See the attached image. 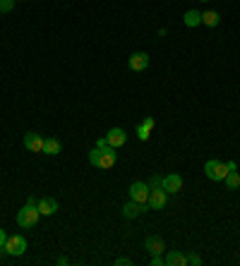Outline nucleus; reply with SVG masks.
<instances>
[{
	"mask_svg": "<svg viewBox=\"0 0 240 266\" xmlns=\"http://www.w3.org/2000/svg\"><path fill=\"white\" fill-rule=\"evenodd\" d=\"M115 158H118V154H115V149H106V151H101V149H92L89 151V163L94 165V168H101V170H106V168H113L115 165Z\"/></svg>",
	"mask_w": 240,
	"mask_h": 266,
	"instance_id": "obj_1",
	"label": "nucleus"
},
{
	"mask_svg": "<svg viewBox=\"0 0 240 266\" xmlns=\"http://www.w3.org/2000/svg\"><path fill=\"white\" fill-rule=\"evenodd\" d=\"M41 218V211H38L36 204H24L17 213V226L19 228H34Z\"/></svg>",
	"mask_w": 240,
	"mask_h": 266,
	"instance_id": "obj_2",
	"label": "nucleus"
},
{
	"mask_svg": "<svg viewBox=\"0 0 240 266\" xmlns=\"http://www.w3.org/2000/svg\"><path fill=\"white\" fill-rule=\"evenodd\" d=\"M204 173H207V178L209 180H214V183H223L226 180V175H228V168H226V163L223 161H207L204 163Z\"/></svg>",
	"mask_w": 240,
	"mask_h": 266,
	"instance_id": "obj_3",
	"label": "nucleus"
},
{
	"mask_svg": "<svg viewBox=\"0 0 240 266\" xmlns=\"http://www.w3.org/2000/svg\"><path fill=\"white\" fill-rule=\"evenodd\" d=\"M5 252L12 254V257L24 254V252H27V240H24V235H10L8 242H5Z\"/></svg>",
	"mask_w": 240,
	"mask_h": 266,
	"instance_id": "obj_4",
	"label": "nucleus"
},
{
	"mask_svg": "<svg viewBox=\"0 0 240 266\" xmlns=\"http://www.w3.org/2000/svg\"><path fill=\"white\" fill-rule=\"evenodd\" d=\"M149 185L147 183H132L130 185V199L139 204H147L149 202Z\"/></svg>",
	"mask_w": 240,
	"mask_h": 266,
	"instance_id": "obj_5",
	"label": "nucleus"
},
{
	"mask_svg": "<svg viewBox=\"0 0 240 266\" xmlns=\"http://www.w3.org/2000/svg\"><path fill=\"white\" fill-rule=\"evenodd\" d=\"M166 202H168V192L158 187V190H151V192H149L147 206H149V209H154V211H158V209H164V206H166Z\"/></svg>",
	"mask_w": 240,
	"mask_h": 266,
	"instance_id": "obj_6",
	"label": "nucleus"
},
{
	"mask_svg": "<svg viewBox=\"0 0 240 266\" xmlns=\"http://www.w3.org/2000/svg\"><path fill=\"white\" fill-rule=\"evenodd\" d=\"M161 190H166L168 194H178L183 190V178L178 173H171L164 178V183H161Z\"/></svg>",
	"mask_w": 240,
	"mask_h": 266,
	"instance_id": "obj_7",
	"label": "nucleus"
},
{
	"mask_svg": "<svg viewBox=\"0 0 240 266\" xmlns=\"http://www.w3.org/2000/svg\"><path fill=\"white\" fill-rule=\"evenodd\" d=\"M24 149L34 151V154H41L44 151V137L36 135V132H27L24 135Z\"/></svg>",
	"mask_w": 240,
	"mask_h": 266,
	"instance_id": "obj_8",
	"label": "nucleus"
},
{
	"mask_svg": "<svg viewBox=\"0 0 240 266\" xmlns=\"http://www.w3.org/2000/svg\"><path fill=\"white\" fill-rule=\"evenodd\" d=\"M106 139H108V144H111L113 149H120L123 144H125L128 135H125V129H123V127H113V129H108Z\"/></svg>",
	"mask_w": 240,
	"mask_h": 266,
	"instance_id": "obj_9",
	"label": "nucleus"
},
{
	"mask_svg": "<svg viewBox=\"0 0 240 266\" xmlns=\"http://www.w3.org/2000/svg\"><path fill=\"white\" fill-rule=\"evenodd\" d=\"M149 67V55L147 53H132L130 55V70H135V72H142V70H147Z\"/></svg>",
	"mask_w": 240,
	"mask_h": 266,
	"instance_id": "obj_10",
	"label": "nucleus"
},
{
	"mask_svg": "<svg viewBox=\"0 0 240 266\" xmlns=\"http://www.w3.org/2000/svg\"><path fill=\"white\" fill-rule=\"evenodd\" d=\"M147 209H149L147 204H139V202H132V199H130V202L123 206V216H125V218H137L139 213H144Z\"/></svg>",
	"mask_w": 240,
	"mask_h": 266,
	"instance_id": "obj_11",
	"label": "nucleus"
},
{
	"mask_svg": "<svg viewBox=\"0 0 240 266\" xmlns=\"http://www.w3.org/2000/svg\"><path fill=\"white\" fill-rule=\"evenodd\" d=\"M144 249H147L151 257H158V254L164 252V240L158 238V235H149V238L144 240Z\"/></svg>",
	"mask_w": 240,
	"mask_h": 266,
	"instance_id": "obj_12",
	"label": "nucleus"
},
{
	"mask_svg": "<svg viewBox=\"0 0 240 266\" xmlns=\"http://www.w3.org/2000/svg\"><path fill=\"white\" fill-rule=\"evenodd\" d=\"M154 118H144L142 122H137V127H135V132H137V137H139V142H147L149 139V135H151V129H154Z\"/></svg>",
	"mask_w": 240,
	"mask_h": 266,
	"instance_id": "obj_13",
	"label": "nucleus"
},
{
	"mask_svg": "<svg viewBox=\"0 0 240 266\" xmlns=\"http://www.w3.org/2000/svg\"><path fill=\"white\" fill-rule=\"evenodd\" d=\"M38 211H41V216H53V213L58 211V202L53 199V197H44V199H38Z\"/></svg>",
	"mask_w": 240,
	"mask_h": 266,
	"instance_id": "obj_14",
	"label": "nucleus"
},
{
	"mask_svg": "<svg viewBox=\"0 0 240 266\" xmlns=\"http://www.w3.org/2000/svg\"><path fill=\"white\" fill-rule=\"evenodd\" d=\"M60 149H63V144H60L56 137H46V139H44V154L56 156V154H60Z\"/></svg>",
	"mask_w": 240,
	"mask_h": 266,
	"instance_id": "obj_15",
	"label": "nucleus"
},
{
	"mask_svg": "<svg viewBox=\"0 0 240 266\" xmlns=\"http://www.w3.org/2000/svg\"><path fill=\"white\" fill-rule=\"evenodd\" d=\"M183 22H185V27H199V24H202V12L187 10V12L183 15Z\"/></svg>",
	"mask_w": 240,
	"mask_h": 266,
	"instance_id": "obj_16",
	"label": "nucleus"
},
{
	"mask_svg": "<svg viewBox=\"0 0 240 266\" xmlns=\"http://www.w3.org/2000/svg\"><path fill=\"white\" fill-rule=\"evenodd\" d=\"M166 266H187V259L180 254V252H168L166 259H164Z\"/></svg>",
	"mask_w": 240,
	"mask_h": 266,
	"instance_id": "obj_17",
	"label": "nucleus"
},
{
	"mask_svg": "<svg viewBox=\"0 0 240 266\" xmlns=\"http://www.w3.org/2000/svg\"><path fill=\"white\" fill-rule=\"evenodd\" d=\"M223 183H226V187H228L231 192L240 190V173H238V170H231V173L226 175V180H223Z\"/></svg>",
	"mask_w": 240,
	"mask_h": 266,
	"instance_id": "obj_18",
	"label": "nucleus"
},
{
	"mask_svg": "<svg viewBox=\"0 0 240 266\" xmlns=\"http://www.w3.org/2000/svg\"><path fill=\"white\" fill-rule=\"evenodd\" d=\"M219 22H221L219 12H214V10H209V12H202V24H207V27H219Z\"/></svg>",
	"mask_w": 240,
	"mask_h": 266,
	"instance_id": "obj_19",
	"label": "nucleus"
},
{
	"mask_svg": "<svg viewBox=\"0 0 240 266\" xmlns=\"http://www.w3.org/2000/svg\"><path fill=\"white\" fill-rule=\"evenodd\" d=\"M161 183H164V178H158V175H151V180H149V190H158L161 187Z\"/></svg>",
	"mask_w": 240,
	"mask_h": 266,
	"instance_id": "obj_20",
	"label": "nucleus"
},
{
	"mask_svg": "<svg viewBox=\"0 0 240 266\" xmlns=\"http://www.w3.org/2000/svg\"><path fill=\"white\" fill-rule=\"evenodd\" d=\"M15 3L17 0H0V12H10V10L15 8Z\"/></svg>",
	"mask_w": 240,
	"mask_h": 266,
	"instance_id": "obj_21",
	"label": "nucleus"
},
{
	"mask_svg": "<svg viewBox=\"0 0 240 266\" xmlns=\"http://www.w3.org/2000/svg\"><path fill=\"white\" fill-rule=\"evenodd\" d=\"M187 259V264L190 266H199L202 264V257H199V254H190V257H185Z\"/></svg>",
	"mask_w": 240,
	"mask_h": 266,
	"instance_id": "obj_22",
	"label": "nucleus"
},
{
	"mask_svg": "<svg viewBox=\"0 0 240 266\" xmlns=\"http://www.w3.org/2000/svg\"><path fill=\"white\" fill-rule=\"evenodd\" d=\"M96 149H101V151H106V149H111V144H108V139H106V137L96 139Z\"/></svg>",
	"mask_w": 240,
	"mask_h": 266,
	"instance_id": "obj_23",
	"label": "nucleus"
},
{
	"mask_svg": "<svg viewBox=\"0 0 240 266\" xmlns=\"http://www.w3.org/2000/svg\"><path fill=\"white\" fill-rule=\"evenodd\" d=\"M5 242H8V235H5V230L0 228V252H5Z\"/></svg>",
	"mask_w": 240,
	"mask_h": 266,
	"instance_id": "obj_24",
	"label": "nucleus"
},
{
	"mask_svg": "<svg viewBox=\"0 0 240 266\" xmlns=\"http://www.w3.org/2000/svg\"><path fill=\"white\" fill-rule=\"evenodd\" d=\"M115 264H118V266H130L132 261H130L128 257H118V259H115Z\"/></svg>",
	"mask_w": 240,
	"mask_h": 266,
	"instance_id": "obj_25",
	"label": "nucleus"
},
{
	"mask_svg": "<svg viewBox=\"0 0 240 266\" xmlns=\"http://www.w3.org/2000/svg\"><path fill=\"white\" fill-rule=\"evenodd\" d=\"M164 264V259H161V254L158 257H151V266H161Z\"/></svg>",
	"mask_w": 240,
	"mask_h": 266,
	"instance_id": "obj_26",
	"label": "nucleus"
},
{
	"mask_svg": "<svg viewBox=\"0 0 240 266\" xmlns=\"http://www.w3.org/2000/svg\"><path fill=\"white\" fill-rule=\"evenodd\" d=\"M226 168H228V173H231V170H238V165H235V161H228V163H226Z\"/></svg>",
	"mask_w": 240,
	"mask_h": 266,
	"instance_id": "obj_27",
	"label": "nucleus"
},
{
	"mask_svg": "<svg viewBox=\"0 0 240 266\" xmlns=\"http://www.w3.org/2000/svg\"><path fill=\"white\" fill-rule=\"evenodd\" d=\"M202 3H209V0H202Z\"/></svg>",
	"mask_w": 240,
	"mask_h": 266,
	"instance_id": "obj_28",
	"label": "nucleus"
},
{
	"mask_svg": "<svg viewBox=\"0 0 240 266\" xmlns=\"http://www.w3.org/2000/svg\"><path fill=\"white\" fill-rule=\"evenodd\" d=\"M17 3H19V0H17Z\"/></svg>",
	"mask_w": 240,
	"mask_h": 266,
	"instance_id": "obj_29",
	"label": "nucleus"
}]
</instances>
